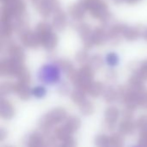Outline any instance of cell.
I'll return each instance as SVG.
<instances>
[{
    "label": "cell",
    "mask_w": 147,
    "mask_h": 147,
    "mask_svg": "<svg viewBox=\"0 0 147 147\" xmlns=\"http://www.w3.org/2000/svg\"><path fill=\"white\" fill-rule=\"evenodd\" d=\"M8 6V8L10 9L13 17H19L23 15H25V9L26 5L22 0H12L7 3H3Z\"/></svg>",
    "instance_id": "obj_7"
},
{
    "label": "cell",
    "mask_w": 147,
    "mask_h": 147,
    "mask_svg": "<svg viewBox=\"0 0 147 147\" xmlns=\"http://www.w3.org/2000/svg\"><path fill=\"white\" fill-rule=\"evenodd\" d=\"M137 102L139 106L147 109V90L146 88L137 92Z\"/></svg>",
    "instance_id": "obj_32"
},
{
    "label": "cell",
    "mask_w": 147,
    "mask_h": 147,
    "mask_svg": "<svg viewBox=\"0 0 147 147\" xmlns=\"http://www.w3.org/2000/svg\"><path fill=\"white\" fill-rule=\"evenodd\" d=\"M136 125L132 121V120H124L119 125V131L123 135H128L134 133Z\"/></svg>",
    "instance_id": "obj_17"
},
{
    "label": "cell",
    "mask_w": 147,
    "mask_h": 147,
    "mask_svg": "<svg viewBox=\"0 0 147 147\" xmlns=\"http://www.w3.org/2000/svg\"><path fill=\"white\" fill-rule=\"evenodd\" d=\"M12 17H13V15H12L10 9L8 8V6L6 4L3 3V5L1 7V14H0L1 22H10Z\"/></svg>",
    "instance_id": "obj_33"
},
{
    "label": "cell",
    "mask_w": 147,
    "mask_h": 147,
    "mask_svg": "<svg viewBox=\"0 0 147 147\" xmlns=\"http://www.w3.org/2000/svg\"><path fill=\"white\" fill-rule=\"evenodd\" d=\"M13 90H14V84L3 83L0 86V94L2 96H7L10 93H13Z\"/></svg>",
    "instance_id": "obj_37"
},
{
    "label": "cell",
    "mask_w": 147,
    "mask_h": 147,
    "mask_svg": "<svg viewBox=\"0 0 147 147\" xmlns=\"http://www.w3.org/2000/svg\"><path fill=\"white\" fill-rule=\"evenodd\" d=\"M141 67H144V68H146L147 69V59L141 63Z\"/></svg>",
    "instance_id": "obj_50"
},
{
    "label": "cell",
    "mask_w": 147,
    "mask_h": 147,
    "mask_svg": "<svg viewBox=\"0 0 147 147\" xmlns=\"http://www.w3.org/2000/svg\"><path fill=\"white\" fill-rule=\"evenodd\" d=\"M134 111L133 109H129V108H125L123 110H122V117L124 120H132L133 119V116H134Z\"/></svg>",
    "instance_id": "obj_43"
},
{
    "label": "cell",
    "mask_w": 147,
    "mask_h": 147,
    "mask_svg": "<svg viewBox=\"0 0 147 147\" xmlns=\"http://www.w3.org/2000/svg\"><path fill=\"white\" fill-rule=\"evenodd\" d=\"M58 65L66 74L69 73L71 71H72L74 69L72 63L68 59H60V60H59L58 61Z\"/></svg>",
    "instance_id": "obj_34"
},
{
    "label": "cell",
    "mask_w": 147,
    "mask_h": 147,
    "mask_svg": "<svg viewBox=\"0 0 147 147\" xmlns=\"http://www.w3.org/2000/svg\"><path fill=\"white\" fill-rule=\"evenodd\" d=\"M123 134H115L109 137V146L115 147H121L124 145V138L122 136Z\"/></svg>",
    "instance_id": "obj_30"
},
{
    "label": "cell",
    "mask_w": 147,
    "mask_h": 147,
    "mask_svg": "<svg viewBox=\"0 0 147 147\" xmlns=\"http://www.w3.org/2000/svg\"><path fill=\"white\" fill-rule=\"evenodd\" d=\"M102 94H103L104 100L108 103L114 102L115 101H116L119 98V92H118V90H116L113 87H108V88H106L103 90V93Z\"/></svg>",
    "instance_id": "obj_22"
},
{
    "label": "cell",
    "mask_w": 147,
    "mask_h": 147,
    "mask_svg": "<svg viewBox=\"0 0 147 147\" xmlns=\"http://www.w3.org/2000/svg\"><path fill=\"white\" fill-rule=\"evenodd\" d=\"M5 136H6V132L3 129H1L0 130V141H3Z\"/></svg>",
    "instance_id": "obj_48"
},
{
    "label": "cell",
    "mask_w": 147,
    "mask_h": 147,
    "mask_svg": "<svg viewBox=\"0 0 147 147\" xmlns=\"http://www.w3.org/2000/svg\"><path fill=\"white\" fill-rule=\"evenodd\" d=\"M85 90L79 89V88H76V90H74L71 93V99L73 102L77 103V104H80L82 103L84 100H85Z\"/></svg>",
    "instance_id": "obj_27"
},
{
    "label": "cell",
    "mask_w": 147,
    "mask_h": 147,
    "mask_svg": "<svg viewBox=\"0 0 147 147\" xmlns=\"http://www.w3.org/2000/svg\"><path fill=\"white\" fill-rule=\"evenodd\" d=\"M104 87L101 82H92L87 90V93L92 97H98L103 93Z\"/></svg>",
    "instance_id": "obj_18"
},
{
    "label": "cell",
    "mask_w": 147,
    "mask_h": 147,
    "mask_svg": "<svg viewBox=\"0 0 147 147\" xmlns=\"http://www.w3.org/2000/svg\"><path fill=\"white\" fill-rule=\"evenodd\" d=\"M137 73L142 78V79L144 81H147V69L146 68H144V67H141V65H140V68L137 71Z\"/></svg>",
    "instance_id": "obj_47"
},
{
    "label": "cell",
    "mask_w": 147,
    "mask_h": 147,
    "mask_svg": "<svg viewBox=\"0 0 147 147\" xmlns=\"http://www.w3.org/2000/svg\"><path fill=\"white\" fill-rule=\"evenodd\" d=\"M128 3H131V4H134V3H136L138 2H140V0H126Z\"/></svg>",
    "instance_id": "obj_49"
},
{
    "label": "cell",
    "mask_w": 147,
    "mask_h": 147,
    "mask_svg": "<svg viewBox=\"0 0 147 147\" xmlns=\"http://www.w3.org/2000/svg\"><path fill=\"white\" fill-rule=\"evenodd\" d=\"M69 90H70V89L65 83L62 84L59 88V93L62 96H66L69 93Z\"/></svg>",
    "instance_id": "obj_46"
},
{
    "label": "cell",
    "mask_w": 147,
    "mask_h": 147,
    "mask_svg": "<svg viewBox=\"0 0 147 147\" xmlns=\"http://www.w3.org/2000/svg\"><path fill=\"white\" fill-rule=\"evenodd\" d=\"M17 78V81L21 84H29V82H30V74H29V71L23 65L20 70L19 71L17 72L16 76Z\"/></svg>",
    "instance_id": "obj_26"
},
{
    "label": "cell",
    "mask_w": 147,
    "mask_h": 147,
    "mask_svg": "<svg viewBox=\"0 0 147 147\" xmlns=\"http://www.w3.org/2000/svg\"><path fill=\"white\" fill-rule=\"evenodd\" d=\"M98 0H80L79 3L85 8L86 10H90L96 3Z\"/></svg>",
    "instance_id": "obj_42"
},
{
    "label": "cell",
    "mask_w": 147,
    "mask_h": 147,
    "mask_svg": "<svg viewBox=\"0 0 147 147\" xmlns=\"http://www.w3.org/2000/svg\"><path fill=\"white\" fill-rule=\"evenodd\" d=\"M61 146H65V147H72L75 146L76 143H75V140L73 139L72 136H70L68 137L67 139L64 140L63 141H61Z\"/></svg>",
    "instance_id": "obj_45"
},
{
    "label": "cell",
    "mask_w": 147,
    "mask_h": 147,
    "mask_svg": "<svg viewBox=\"0 0 147 147\" xmlns=\"http://www.w3.org/2000/svg\"><path fill=\"white\" fill-rule=\"evenodd\" d=\"M35 32L36 34H38V36L40 37V42L41 40L47 37V35H49L52 32V26L47 22H39L38 25L36 26V28H35Z\"/></svg>",
    "instance_id": "obj_16"
},
{
    "label": "cell",
    "mask_w": 147,
    "mask_h": 147,
    "mask_svg": "<svg viewBox=\"0 0 147 147\" xmlns=\"http://www.w3.org/2000/svg\"><path fill=\"white\" fill-rule=\"evenodd\" d=\"M24 65L14 61L11 58L2 59L0 62V74L2 76H16L19 70Z\"/></svg>",
    "instance_id": "obj_4"
},
{
    "label": "cell",
    "mask_w": 147,
    "mask_h": 147,
    "mask_svg": "<svg viewBox=\"0 0 147 147\" xmlns=\"http://www.w3.org/2000/svg\"><path fill=\"white\" fill-rule=\"evenodd\" d=\"M14 25L10 22H1V26H0V34L2 38H9L13 31H14Z\"/></svg>",
    "instance_id": "obj_23"
},
{
    "label": "cell",
    "mask_w": 147,
    "mask_h": 147,
    "mask_svg": "<svg viewBox=\"0 0 147 147\" xmlns=\"http://www.w3.org/2000/svg\"><path fill=\"white\" fill-rule=\"evenodd\" d=\"M122 34L126 40H127L129 41H133V40H137L140 36L141 32L138 28H130V27L127 26L125 28Z\"/></svg>",
    "instance_id": "obj_19"
},
{
    "label": "cell",
    "mask_w": 147,
    "mask_h": 147,
    "mask_svg": "<svg viewBox=\"0 0 147 147\" xmlns=\"http://www.w3.org/2000/svg\"><path fill=\"white\" fill-rule=\"evenodd\" d=\"M10 1H12V0H1V2H2L3 3H7L10 2Z\"/></svg>",
    "instance_id": "obj_52"
},
{
    "label": "cell",
    "mask_w": 147,
    "mask_h": 147,
    "mask_svg": "<svg viewBox=\"0 0 147 147\" xmlns=\"http://www.w3.org/2000/svg\"><path fill=\"white\" fill-rule=\"evenodd\" d=\"M80 125H81V121L76 116H70V117H68V118L65 119V126L71 133H74L75 131H77L80 127Z\"/></svg>",
    "instance_id": "obj_25"
},
{
    "label": "cell",
    "mask_w": 147,
    "mask_h": 147,
    "mask_svg": "<svg viewBox=\"0 0 147 147\" xmlns=\"http://www.w3.org/2000/svg\"><path fill=\"white\" fill-rule=\"evenodd\" d=\"M47 90L43 86H37L32 89V95L37 98H42L46 96Z\"/></svg>",
    "instance_id": "obj_40"
},
{
    "label": "cell",
    "mask_w": 147,
    "mask_h": 147,
    "mask_svg": "<svg viewBox=\"0 0 147 147\" xmlns=\"http://www.w3.org/2000/svg\"><path fill=\"white\" fill-rule=\"evenodd\" d=\"M138 145L140 146H147V131H141Z\"/></svg>",
    "instance_id": "obj_44"
},
{
    "label": "cell",
    "mask_w": 147,
    "mask_h": 147,
    "mask_svg": "<svg viewBox=\"0 0 147 147\" xmlns=\"http://www.w3.org/2000/svg\"><path fill=\"white\" fill-rule=\"evenodd\" d=\"M143 36H144L145 40H147V28L145 30V32H144V34H143Z\"/></svg>",
    "instance_id": "obj_51"
},
{
    "label": "cell",
    "mask_w": 147,
    "mask_h": 147,
    "mask_svg": "<svg viewBox=\"0 0 147 147\" xmlns=\"http://www.w3.org/2000/svg\"><path fill=\"white\" fill-rule=\"evenodd\" d=\"M144 80L142 79V78L136 72L135 74H134L132 77H130L129 80H128V86L136 93L140 91L141 90H143L145 87L143 85Z\"/></svg>",
    "instance_id": "obj_14"
},
{
    "label": "cell",
    "mask_w": 147,
    "mask_h": 147,
    "mask_svg": "<svg viewBox=\"0 0 147 147\" xmlns=\"http://www.w3.org/2000/svg\"><path fill=\"white\" fill-rule=\"evenodd\" d=\"M79 111L84 116H89L94 113V106L90 101L84 100L82 103L79 104Z\"/></svg>",
    "instance_id": "obj_29"
},
{
    "label": "cell",
    "mask_w": 147,
    "mask_h": 147,
    "mask_svg": "<svg viewBox=\"0 0 147 147\" xmlns=\"http://www.w3.org/2000/svg\"><path fill=\"white\" fill-rule=\"evenodd\" d=\"M93 78H94L93 68L90 65H84L78 71L77 77L72 82V84L76 88L82 89L87 92L88 88L93 82Z\"/></svg>",
    "instance_id": "obj_2"
},
{
    "label": "cell",
    "mask_w": 147,
    "mask_h": 147,
    "mask_svg": "<svg viewBox=\"0 0 147 147\" xmlns=\"http://www.w3.org/2000/svg\"><path fill=\"white\" fill-rule=\"evenodd\" d=\"M8 53L9 54V58H11L14 61L20 64H24L25 53L23 49L20 46H17L15 43H13L9 48Z\"/></svg>",
    "instance_id": "obj_8"
},
{
    "label": "cell",
    "mask_w": 147,
    "mask_h": 147,
    "mask_svg": "<svg viewBox=\"0 0 147 147\" xmlns=\"http://www.w3.org/2000/svg\"><path fill=\"white\" fill-rule=\"evenodd\" d=\"M136 127L140 131H147V115H142L138 119Z\"/></svg>",
    "instance_id": "obj_41"
},
{
    "label": "cell",
    "mask_w": 147,
    "mask_h": 147,
    "mask_svg": "<svg viewBox=\"0 0 147 147\" xmlns=\"http://www.w3.org/2000/svg\"><path fill=\"white\" fill-rule=\"evenodd\" d=\"M95 144L98 146H109V137L105 134H100L96 138Z\"/></svg>",
    "instance_id": "obj_39"
},
{
    "label": "cell",
    "mask_w": 147,
    "mask_h": 147,
    "mask_svg": "<svg viewBox=\"0 0 147 147\" xmlns=\"http://www.w3.org/2000/svg\"><path fill=\"white\" fill-rule=\"evenodd\" d=\"M22 43L28 48H36L40 45H41L40 39L36 34V32L28 31L25 34L20 36Z\"/></svg>",
    "instance_id": "obj_5"
},
{
    "label": "cell",
    "mask_w": 147,
    "mask_h": 147,
    "mask_svg": "<svg viewBox=\"0 0 147 147\" xmlns=\"http://www.w3.org/2000/svg\"><path fill=\"white\" fill-rule=\"evenodd\" d=\"M67 24V19L65 14L59 10L55 13L53 18V27L57 30H64Z\"/></svg>",
    "instance_id": "obj_13"
},
{
    "label": "cell",
    "mask_w": 147,
    "mask_h": 147,
    "mask_svg": "<svg viewBox=\"0 0 147 147\" xmlns=\"http://www.w3.org/2000/svg\"><path fill=\"white\" fill-rule=\"evenodd\" d=\"M120 115V112L118 109L115 107H109L105 111V122L104 126L108 128V130H113L115 126V122L117 121Z\"/></svg>",
    "instance_id": "obj_6"
},
{
    "label": "cell",
    "mask_w": 147,
    "mask_h": 147,
    "mask_svg": "<svg viewBox=\"0 0 147 147\" xmlns=\"http://www.w3.org/2000/svg\"><path fill=\"white\" fill-rule=\"evenodd\" d=\"M89 65L93 68V70H99L103 65V59L101 55L96 54L92 56L89 60Z\"/></svg>",
    "instance_id": "obj_31"
},
{
    "label": "cell",
    "mask_w": 147,
    "mask_h": 147,
    "mask_svg": "<svg viewBox=\"0 0 147 147\" xmlns=\"http://www.w3.org/2000/svg\"><path fill=\"white\" fill-rule=\"evenodd\" d=\"M44 140L41 134L39 133H33L28 136V146L30 147H40L44 146Z\"/></svg>",
    "instance_id": "obj_21"
},
{
    "label": "cell",
    "mask_w": 147,
    "mask_h": 147,
    "mask_svg": "<svg viewBox=\"0 0 147 147\" xmlns=\"http://www.w3.org/2000/svg\"><path fill=\"white\" fill-rule=\"evenodd\" d=\"M58 43V37L55 34L51 33L49 35L45 37L41 40V45L47 49V50H53L56 47Z\"/></svg>",
    "instance_id": "obj_20"
},
{
    "label": "cell",
    "mask_w": 147,
    "mask_h": 147,
    "mask_svg": "<svg viewBox=\"0 0 147 147\" xmlns=\"http://www.w3.org/2000/svg\"><path fill=\"white\" fill-rule=\"evenodd\" d=\"M109 7L105 2L98 0L97 3L89 10L90 14L95 17L99 20H101L108 12H109Z\"/></svg>",
    "instance_id": "obj_9"
},
{
    "label": "cell",
    "mask_w": 147,
    "mask_h": 147,
    "mask_svg": "<svg viewBox=\"0 0 147 147\" xmlns=\"http://www.w3.org/2000/svg\"><path fill=\"white\" fill-rule=\"evenodd\" d=\"M13 93H16L22 100L25 101L29 99L30 96L32 95V90H30L28 84H23L17 81L14 84Z\"/></svg>",
    "instance_id": "obj_10"
},
{
    "label": "cell",
    "mask_w": 147,
    "mask_h": 147,
    "mask_svg": "<svg viewBox=\"0 0 147 147\" xmlns=\"http://www.w3.org/2000/svg\"><path fill=\"white\" fill-rule=\"evenodd\" d=\"M0 115L5 120H10L15 115V109L13 105L6 101L2 99L0 102Z\"/></svg>",
    "instance_id": "obj_11"
},
{
    "label": "cell",
    "mask_w": 147,
    "mask_h": 147,
    "mask_svg": "<svg viewBox=\"0 0 147 147\" xmlns=\"http://www.w3.org/2000/svg\"><path fill=\"white\" fill-rule=\"evenodd\" d=\"M92 38H93L95 45L100 46L106 41L108 38V34L104 31L103 28H96L92 32Z\"/></svg>",
    "instance_id": "obj_15"
},
{
    "label": "cell",
    "mask_w": 147,
    "mask_h": 147,
    "mask_svg": "<svg viewBox=\"0 0 147 147\" xmlns=\"http://www.w3.org/2000/svg\"><path fill=\"white\" fill-rule=\"evenodd\" d=\"M85 50H80L75 55L77 62L81 64V65H85L90 60V56H89L88 53Z\"/></svg>",
    "instance_id": "obj_35"
},
{
    "label": "cell",
    "mask_w": 147,
    "mask_h": 147,
    "mask_svg": "<svg viewBox=\"0 0 147 147\" xmlns=\"http://www.w3.org/2000/svg\"><path fill=\"white\" fill-rule=\"evenodd\" d=\"M66 119V111L62 108H57L43 115L38 122L39 127L42 132L47 133L56 124Z\"/></svg>",
    "instance_id": "obj_1"
},
{
    "label": "cell",
    "mask_w": 147,
    "mask_h": 147,
    "mask_svg": "<svg viewBox=\"0 0 147 147\" xmlns=\"http://www.w3.org/2000/svg\"><path fill=\"white\" fill-rule=\"evenodd\" d=\"M71 132L64 125V126H61V127H57L55 130H54V135L56 136V138L61 141H63L64 140L67 139L68 137L71 136Z\"/></svg>",
    "instance_id": "obj_28"
},
{
    "label": "cell",
    "mask_w": 147,
    "mask_h": 147,
    "mask_svg": "<svg viewBox=\"0 0 147 147\" xmlns=\"http://www.w3.org/2000/svg\"><path fill=\"white\" fill-rule=\"evenodd\" d=\"M78 33H79L82 40L84 39V38H86V37H88V36H90L92 34L91 29H90V27L88 24H86V23H81L78 26Z\"/></svg>",
    "instance_id": "obj_36"
},
{
    "label": "cell",
    "mask_w": 147,
    "mask_h": 147,
    "mask_svg": "<svg viewBox=\"0 0 147 147\" xmlns=\"http://www.w3.org/2000/svg\"><path fill=\"white\" fill-rule=\"evenodd\" d=\"M85 10V8L80 3H73L68 8L69 15L76 21H81L84 17Z\"/></svg>",
    "instance_id": "obj_12"
},
{
    "label": "cell",
    "mask_w": 147,
    "mask_h": 147,
    "mask_svg": "<svg viewBox=\"0 0 147 147\" xmlns=\"http://www.w3.org/2000/svg\"><path fill=\"white\" fill-rule=\"evenodd\" d=\"M127 27V25H124V24H121V23H115V24H113L109 29V32H108V38L109 39H115L120 34H122L125 28Z\"/></svg>",
    "instance_id": "obj_24"
},
{
    "label": "cell",
    "mask_w": 147,
    "mask_h": 147,
    "mask_svg": "<svg viewBox=\"0 0 147 147\" xmlns=\"http://www.w3.org/2000/svg\"><path fill=\"white\" fill-rule=\"evenodd\" d=\"M60 68L59 65L48 64L43 65L39 72L38 78L40 82L47 84H57L60 79Z\"/></svg>",
    "instance_id": "obj_3"
},
{
    "label": "cell",
    "mask_w": 147,
    "mask_h": 147,
    "mask_svg": "<svg viewBox=\"0 0 147 147\" xmlns=\"http://www.w3.org/2000/svg\"><path fill=\"white\" fill-rule=\"evenodd\" d=\"M106 61H107L109 65L115 66V65H117L119 64L120 59H119V56L115 53H109L106 56Z\"/></svg>",
    "instance_id": "obj_38"
}]
</instances>
